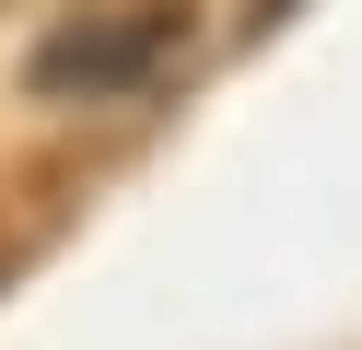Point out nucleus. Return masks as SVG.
Segmentation results:
<instances>
[{
	"instance_id": "1",
	"label": "nucleus",
	"mask_w": 362,
	"mask_h": 350,
	"mask_svg": "<svg viewBox=\"0 0 362 350\" xmlns=\"http://www.w3.org/2000/svg\"><path fill=\"white\" fill-rule=\"evenodd\" d=\"M187 47V12L175 0H141V12H71L47 47H35V93H152Z\"/></svg>"
}]
</instances>
